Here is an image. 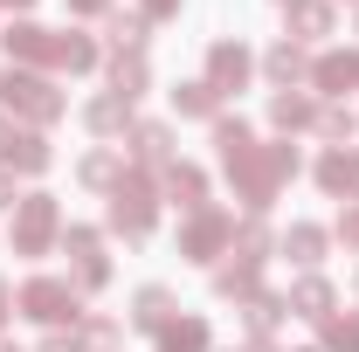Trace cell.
<instances>
[{
  "label": "cell",
  "mask_w": 359,
  "mask_h": 352,
  "mask_svg": "<svg viewBox=\"0 0 359 352\" xmlns=\"http://www.w3.org/2000/svg\"><path fill=\"white\" fill-rule=\"evenodd\" d=\"M297 173V145L290 138H276V145H249L242 159H228V180H235V201L249 208V215H269V201H276V187Z\"/></svg>",
  "instance_id": "1"
},
{
  "label": "cell",
  "mask_w": 359,
  "mask_h": 352,
  "mask_svg": "<svg viewBox=\"0 0 359 352\" xmlns=\"http://www.w3.org/2000/svg\"><path fill=\"white\" fill-rule=\"evenodd\" d=\"M14 304H21V318H35V325H48V332H62V325L76 332V325H83V290L62 283V276H28Z\"/></svg>",
  "instance_id": "2"
},
{
  "label": "cell",
  "mask_w": 359,
  "mask_h": 352,
  "mask_svg": "<svg viewBox=\"0 0 359 352\" xmlns=\"http://www.w3.org/2000/svg\"><path fill=\"white\" fill-rule=\"evenodd\" d=\"M152 221H159V187H152V180L132 166V173L111 187V235L145 242V235H152Z\"/></svg>",
  "instance_id": "3"
},
{
  "label": "cell",
  "mask_w": 359,
  "mask_h": 352,
  "mask_svg": "<svg viewBox=\"0 0 359 352\" xmlns=\"http://www.w3.org/2000/svg\"><path fill=\"white\" fill-rule=\"evenodd\" d=\"M0 104L28 125H55L62 118V90L48 83L42 69H0Z\"/></svg>",
  "instance_id": "4"
},
{
  "label": "cell",
  "mask_w": 359,
  "mask_h": 352,
  "mask_svg": "<svg viewBox=\"0 0 359 352\" xmlns=\"http://www.w3.org/2000/svg\"><path fill=\"white\" fill-rule=\"evenodd\" d=\"M55 235H62V208H55V194H21L14 228H7L14 256H48V249H55Z\"/></svg>",
  "instance_id": "5"
},
{
  "label": "cell",
  "mask_w": 359,
  "mask_h": 352,
  "mask_svg": "<svg viewBox=\"0 0 359 352\" xmlns=\"http://www.w3.org/2000/svg\"><path fill=\"white\" fill-rule=\"evenodd\" d=\"M228 242H235V215L215 208V201H208V208H194V215L180 221V256H187V263H215Z\"/></svg>",
  "instance_id": "6"
},
{
  "label": "cell",
  "mask_w": 359,
  "mask_h": 352,
  "mask_svg": "<svg viewBox=\"0 0 359 352\" xmlns=\"http://www.w3.org/2000/svg\"><path fill=\"white\" fill-rule=\"evenodd\" d=\"M48 138L35 125H14V118H0V173H48Z\"/></svg>",
  "instance_id": "7"
},
{
  "label": "cell",
  "mask_w": 359,
  "mask_h": 352,
  "mask_svg": "<svg viewBox=\"0 0 359 352\" xmlns=\"http://www.w3.org/2000/svg\"><path fill=\"white\" fill-rule=\"evenodd\" d=\"M249 76H256V55L242 42H215L208 48V83H215V97H235Z\"/></svg>",
  "instance_id": "8"
},
{
  "label": "cell",
  "mask_w": 359,
  "mask_h": 352,
  "mask_svg": "<svg viewBox=\"0 0 359 352\" xmlns=\"http://www.w3.org/2000/svg\"><path fill=\"white\" fill-rule=\"evenodd\" d=\"M311 90L332 97V104H339L346 90H359V48H325V55L311 62Z\"/></svg>",
  "instance_id": "9"
},
{
  "label": "cell",
  "mask_w": 359,
  "mask_h": 352,
  "mask_svg": "<svg viewBox=\"0 0 359 352\" xmlns=\"http://www.w3.org/2000/svg\"><path fill=\"white\" fill-rule=\"evenodd\" d=\"M0 42H7V55H14V62H28V69H48V55H55V35H48V28H35L28 14H21V21H7V28H0Z\"/></svg>",
  "instance_id": "10"
},
{
  "label": "cell",
  "mask_w": 359,
  "mask_h": 352,
  "mask_svg": "<svg viewBox=\"0 0 359 352\" xmlns=\"http://www.w3.org/2000/svg\"><path fill=\"white\" fill-rule=\"evenodd\" d=\"M318 187H325L332 201H359V152L353 145H332V152L318 159Z\"/></svg>",
  "instance_id": "11"
},
{
  "label": "cell",
  "mask_w": 359,
  "mask_h": 352,
  "mask_svg": "<svg viewBox=\"0 0 359 352\" xmlns=\"http://www.w3.org/2000/svg\"><path fill=\"white\" fill-rule=\"evenodd\" d=\"M132 159L145 166V173H152V166L166 173V166H173V125H159V118H138V125H132Z\"/></svg>",
  "instance_id": "12"
},
{
  "label": "cell",
  "mask_w": 359,
  "mask_h": 352,
  "mask_svg": "<svg viewBox=\"0 0 359 352\" xmlns=\"http://www.w3.org/2000/svg\"><path fill=\"white\" fill-rule=\"evenodd\" d=\"M263 76H269L276 90H297L304 76H311V55H304V42H290V35H283V42L263 55Z\"/></svg>",
  "instance_id": "13"
},
{
  "label": "cell",
  "mask_w": 359,
  "mask_h": 352,
  "mask_svg": "<svg viewBox=\"0 0 359 352\" xmlns=\"http://www.w3.org/2000/svg\"><path fill=\"white\" fill-rule=\"evenodd\" d=\"M215 297H228V304H249V297H263V263H222L215 269Z\"/></svg>",
  "instance_id": "14"
},
{
  "label": "cell",
  "mask_w": 359,
  "mask_h": 352,
  "mask_svg": "<svg viewBox=\"0 0 359 352\" xmlns=\"http://www.w3.org/2000/svg\"><path fill=\"white\" fill-rule=\"evenodd\" d=\"M166 201H173L180 215L208 208V173H201V166H187V159H173V166H166Z\"/></svg>",
  "instance_id": "15"
},
{
  "label": "cell",
  "mask_w": 359,
  "mask_h": 352,
  "mask_svg": "<svg viewBox=\"0 0 359 352\" xmlns=\"http://www.w3.org/2000/svg\"><path fill=\"white\" fill-rule=\"evenodd\" d=\"M283 304H290V318H311V325H325V318H332V283H325V276H297Z\"/></svg>",
  "instance_id": "16"
},
{
  "label": "cell",
  "mask_w": 359,
  "mask_h": 352,
  "mask_svg": "<svg viewBox=\"0 0 359 352\" xmlns=\"http://www.w3.org/2000/svg\"><path fill=\"white\" fill-rule=\"evenodd\" d=\"M269 125L290 138V132H304V125H318V104L304 90H276V97H269Z\"/></svg>",
  "instance_id": "17"
},
{
  "label": "cell",
  "mask_w": 359,
  "mask_h": 352,
  "mask_svg": "<svg viewBox=\"0 0 359 352\" xmlns=\"http://www.w3.org/2000/svg\"><path fill=\"white\" fill-rule=\"evenodd\" d=\"M145 28H152V21H145V14H125V7L104 14V42L118 48V55H145Z\"/></svg>",
  "instance_id": "18"
},
{
  "label": "cell",
  "mask_w": 359,
  "mask_h": 352,
  "mask_svg": "<svg viewBox=\"0 0 359 352\" xmlns=\"http://www.w3.org/2000/svg\"><path fill=\"white\" fill-rule=\"evenodd\" d=\"M152 339H159V352H208V346H215L208 318H173V325H159Z\"/></svg>",
  "instance_id": "19"
},
{
  "label": "cell",
  "mask_w": 359,
  "mask_h": 352,
  "mask_svg": "<svg viewBox=\"0 0 359 352\" xmlns=\"http://www.w3.org/2000/svg\"><path fill=\"white\" fill-rule=\"evenodd\" d=\"M132 325H138V332H159V325H173V290H166V283H145V290L132 297Z\"/></svg>",
  "instance_id": "20"
},
{
  "label": "cell",
  "mask_w": 359,
  "mask_h": 352,
  "mask_svg": "<svg viewBox=\"0 0 359 352\" xmlns=\"http://www.w3.org/2000/svg\"><path fill=\"white\" fill-rule=\"evenodd\" d=\"M145 90H152V69H145V55H111V97L138 104Z\"/></svg>",
  "instance_id": "21"
},
{
  "label": "cell",
  "mask_w": 359,
  "mask_h": 352,
  "mask_svg": "<svg viewBox=\"0 0 359 352\" xmlns=\"http://www.w3.org/2000/svg\"><path fill=\"white\" fill-rule=\"evenodd\" d=\"M283 318H290V304H283L276 290H263V297H249V304H242V325H249V339H256V346H263Z\"/></svg>",
  "instance_id": "22"
},
{
  "label": "cell",
  "mask_w": 359,
  "mask_h": 352,
  "mask_svg": "<svg viewBox=\"0 0 359 352\" xmlns=\"http://www.w3.org/2000/svg\"><path fill=\"white\" fill-rule=\"evenodd\" d=\"M83 125H90V132H97V138H118V132H132V104L104 90V97H97V104H90V111H83Z\"/></svg>",
  "instance_id": "23"
},
{
  "label": "cell",
  "mask_w": 359,
  "mask_h": 352,
  "mask_svg": "<svg viewBox=\"0 0 359 352\" xmlns=\"http://www.w3.org/2000/svg\"><path fill=\"white\" fill-rule=\"evenodd\" d=\"M325 242H332V235H325L318 221H290V235H283V256L311 269V263H325Z\"/></svg>",
  "instance_id": "24"
},
{
  "label": "cell",
  "mask_w": 359,
  "mask_h": 352,
  "mask_svg": "<svg viewBox=\"0 0 359 352\" xmlns=\"http://www.w3.org/2000/svg\"><path fill=\"white\" fill-rule=\"evenodd\" d=\"M228 249H235L242 263H263L269 249H276V235H269V221H263V215H242V221H235V242H228Z\"/></svg>",
  "instance_id": "25"
},
{
  "label": "cell",
  "mask_w": 359,
  "mask_h": 352,
  "mask_svg": "<svg viewBox=\"0 0 359 352\" xmlns=\"http://www.w3.org/2000/svg\"><path fill=\"white\" fill-rule=\"evenodd\" d=\"M332 35V0H297L290 7V42H318Z\"/></svg>",
  "instance_id": "26"
},
{
  "label": "cell",
  "mask_w": 359,
  "mask_h": 352,
  "mask_svg": "<svg viewBox=\"0 0 359 352\" xmlns=\"http://www.w3.org/2000/svg\"><path fill=\"white\" fill-rule=\"evenodd\" d=\"M173 111H180V118H222V97H215V83L201 76V83H180L173 90Z\"/></svg>",
  "instance_id": "27"
},
{
  "label": "cell",
  "mask_w": 359,
  "mask_h": 352,
  "mask_svg": "<svg viewBox=\"0 0 359 352\" xmlns=\"http://www.w3.org/2000/svg\"><path fill=\"white\" fill-rule=\"evenodd\" d=\"M48 69H97V42L90 35H55V55H48Z\"/></svg>",
  "instance_id": "28"
},
{
  "label": "cell",
  "mask_w": 359,
  "mask_h": 352,
  "mask_svg": "<svg viewBox=\"0 0 359 352\" xmlns=\"http://www.w3.org/2000/svg\"><path fill=\"white\" fill-rule=\"evenodd\" d=\"M76 180H83V187H104V194H111V187L125 180V159H118V152L104 145V152H90L83 166H76Z\"/></svg>",
  "instance_id": "29"
},
{
  "label": "cell",
  "mask_w": 359,
  "mask_h": 352,
  "mask_svg": "<svg viewBox=\"0 0 359 352\" xmlns=\"http://www.w3.org/2000/svg\"><path fill=\"white\" fill-rule=\"evenodd\" d=\"M215 145H222V166H228V159H242V152L256 145L249 118H215Z\"/></svg>",
  "instance_id": "30"
},
{
  "label": "cell",
  "mask_w": 359,
  "mask_h": 352,
  "mask_svg": "<svg viewBox=\"0 0 359 352\" xmlns=\"http://www.w3.org/2000/svg\"><path fill=\"white\" fill-rule=\"evenodd\" d=\"M353 132H359V118L346 111V104H318V138H332V145H346Z\"/></svg>",
  "instance_id": "31"
},
{
  "label": "cell",
  "mask_w": 359,
  "mask_h": 352,
  "mask_svg": "<svg viewBox=\"0 0 359 352\" xmlns=\"http://www.w3.org/2000/svg\"><path fill=\"white\" fill-rule=\"evenodd\" d=\"M325 352H359V311H346V318L332 311L325 318Z\"/></svg>",
  "instance_id": "32"
},
{
  "label": "cell",
  "mask_w": 359,
  "mask_h": 352,
  "mask_svg": "<svg viewBox=\"0 0 359 352\" xmlns=\"http://www.w3.org/2000/svg\"><path fill=\"white\" fill-rule=\"evenodd\" d=\"M62 249H69L76 263H90V256H104V235H97V228H83V221H76V228H62Z\"/></svg>",
  "instance_id": "33"
},
{
  "label": "cell",
  "mask_w": 359,
  "mask_h": 352,
  "mask_svg": "<svg viewBox=\"0 0 359 352\" xmlns=\"http://www.w3.org/2000/svg\"><path fill=\"white\" fill-rule=\"evenodd\" d=\"M104 283H111V263H104V256L76 263V290H104Z\"/></svg>",
  "instance_id": "34"
},
{
  "label": "cell",
  "mask_w": 359,
  "mask_h": 352,
  "mask_svg": "<svg viewBox=\"0 0 359 352\" xmlns=\"http://www.w3.org/2000/svg\"><path fill=\"white\" fill-rule=\"evenodd\" d=\"M35 352H90V339H83V332H48Z\"/></svg>",
  "instance_id": "35"
},
{
  "label": "cell",
  "mask_w": 359,
  "mask_h": 352,
  "mask_svg": "<svg viewBox=\"0 0 359 352\" xmlns=\"http://www.w3.org/2000/svg\"><path fill=\"white\" fill-rule=\"evenodd\" d=\"M83 339H90V346H111V339H118V325H111V318H90V311H83Z\"/></svg>",
  "instance_id": "36"
},
{
  "label": "cell",
  "mask_w": 359,
  "mask_h": 352,
  "mask_svg": "<svg viewBox=\"0 0 359 352\" xmlns=\"http://www.w3.org/2000/svg\"><path fill=\"white\" fill-rule=\"evenodd\" d=\"M339 235H346V249H359V201H346V215H339Z\"/></svg>",
  "instance_id": "37"
},
{
  "label": "cell",
  "mask_w": 359,
  "mask_h": 352,
  "mask_svg": "<svg viewBox=\"0 0 359 352\" xmlns=\"http://www.w3.org/2000/svg\"><path fill=\"white\" fill-rule=\"evenodd\" d=\"M138 14H145V21H173L180 0H138Z\"/></svg>",
  "instance_id": "38"
},
{
  "label": "cell",
  "mask_w": 359,
  "mask_h": 352,
  "mask_svg": "<svg viewBox=\"0 0 359 352\" xmlns=\"http://www.w3.org/2000/svg\"><path fill=\"white\" fill-rule=\"evenodd\" d=\"M62 7H69V14H111L118 0H62Z\"/></svg>",
  "instance_id": "39"
},
{
  "label": "cell",
  "mask_w": 359,
  "mask_h": 352,
  "mask_svg": "<svg viewBox=\"0 0 359 352\" xmlns=\"http://www.w3.org/2000/svg\"><path fill=\"white\" fill-rule=\"evenodd\" d=\"M0 208H21V194H14V173H0Z\"/></svg>",
  "instance_id": "40"
},
{
  "label": "cell",
  "mask_w": 359,
  "mask_h": 352,
  "mask_svg": "<svg viewBox=\"0 0 359 352\" xmlns=\"http://www.w3.org/2000/svg\"><path fill=\"white\" fill-rule=\"evenodd\" d=\"M7 311H14V290H7V276H0V325H7Z\"/></svg>",
  "instance_id": "41"
},
{
  "label": "cell",
  "mask_w": 359,
  "mask_h": 352,
  "mask_svg": "<svg viewBox=\"0 0 359 352\" xmlns=\"http://www.w3.org/2000/svg\"><path fill=\"white\" fill-rule=\"evenodd\" d=\"M0 7H14V14H28V7H35V0H0Z\"/></svg>",
  "instance_id": "42"
},
{
  "label": "cell",
  "mask_w": 359,
  "mask_h": 352,
  "mask_svg": "<svg viewBox=\"0 0 359 352\" xmlns=\"http://www.w3.org/2000/svg\"><path fill=\"white\" fill-rule=\"evenodd\" d=\"M0 352H21V346H14V339H0Z\"/></svg>",
  "instance_id": "43"
},
{
  "label": "cell",
  "mask_w": 359,
  "mask_h": 352,
  "mask_svg": "<svg viewBox=\"0 0 359 352\" xmlns=\"http://www.w3.org/2000/svg\"><path fill=\"white\" fill-rule=\"evenodd\" d=\"M242 352H269V346H242Z\"/></svg>",
  "instance_id": "44"
},
{
  "label": "cell",
  "mask_w": 359,
  "mask_h": 352,
  "mask_svg": "<svg viewBox=\"0 0 359 352\" xmlns=\"http://www.w3.org/2000/svg\"><path fill=\"white\" fill-rule=\"evenodd\" d=\"M353 290H359V269H353Z\"/></svg>",
  "instance_id": "45"
},
{
  "label": "cell",
  "mask_w": 359,
  "mask_h": 352,
  "mask_svg": "<svg viewBox=\"0 0 359 352\" xmlns=\"http://www.w3.org/2000/svg\"><path fill=\"white\" fill-rule=\"evenodd\" d=\"M304 352H325V346H304Z\"/></svg>",
  "instance_id": "46"
},
{
  "label": "cell",
  "mask_w": 359,
  "mask_h": 352,
  "mask_svg": "<svg viewBox=\"0 0 359 352\" xmlns=\"http://www.w3.org/2000/svg\"><path fill=\"white\" fill-rule=\"evenodd\" d=\"M283 7H297V0H283Z\"/></svg>",
  "instance_id": "47"
},
{
  "label": "cell",
  "mask_w": 359,
  "mask_h": 352,
  "mask_svg": "<svg viewBox=\"0 0 359 352\" xmlns=\"http://www.w3.org/2000/svg\"><path fill=\"white\" fill-rule=\"evenodd\" d=\"M332 7H339V0H332ZM353 7H359V0H353Z\"/></svg>",
  "instance_id": "48"
}]
</instances>
